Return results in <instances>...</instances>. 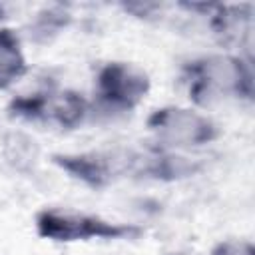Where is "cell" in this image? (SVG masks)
<instances>
[{
	"mask_svg": "<svg viewBox=\"0 0 255 255\" xmlns=\"http://www.w3.org/2000/svg\"><path fill=\"white\" fill-rule=\"evenodd\" d=\"M189 100L199 108H209L221 100H251V62L229 52L193 58L181 66Z\"/></svg>",
	"mask_w": 255,
	"mask_h": 255,
	"instance_id": "cell-1",
	"label": "cell"
},
{
	"mask_svg": "<svg viewBox=\"0 0 255 255\" xmlns=\"http://www.w3.org/2000/svg\"><path fill=\"white\" fill-rule=\"evenodd\" d=\"M36 231L40 237L54 243H76L90 239L120 241V239H137L143 233V227L135 223H116L100 215L46 207L36 213Z\"/></svg>",
	"mask_w": 255,
	"mask_h": 255,
	"instance_id": "cell-2",
	"label": "cell"
},
{
	"mask_svg": "<svg viewBox=\"0 0 255 255\" xmlns=\"http://www.w3.org/2000/svg\"><path fill=\"white\" fill-rule=\"evenodd\" d=\"M145 126L163 149H195L213 143L219 137V126L203 112L183 106H163L153 110Z\"/></svg>",
	"mask_w": 255,
	"mask_h": 255,
	"instance_id": "cell-3",
	"label": "cell"
},
{
	"mask_svg": "<svg viewBox=\"0 0 255 255\" xmlns=\"http://www.w3.org/2000/svg\"><path fill=\"white\" fill-rule=\"evenodd\" d=\"M151 80L143 68L131 62H108L96 74V106L108 114L133 112L149 94Z\"/></svg>",
	"mask_w": 255,
	"mask_h": 255,
	"instance_id": "cell-4",
	"label": "cell"
},
{
	"mask_svg": "<svg viewBox=\"0 0 255 255\" xmlns=\"http://www.w3.org/2000/svg\"><path fill=\"white\" fill-rule=\"evenodd\" d=\"M52 163L90 189H104L126 171H135L137 155L131 151L52 153Z\"/></svg>",
	"mask_w": 255,
	"mask_h": 255,
	"instance_id": "cell-5",
	"label": "cell"
},
{
	"mask_svg": "<svg viewBox=\"0 0 255 255\" xmlns=\"http://www.w3.org/2000/svg\"><path fill=\"white\" fill-rule=\"evenodd\" d=\"M92 112V104L76 90H42V122L56 124L62 129L80 128Z\"/></svg>",
	"mask_w": 255,
	"mask_h": 255,
	"instance_id": "cell-6",
	"label": "cell"
},
{
	"mask_svg": "<svg viewBox=\"0 0 255 255\" xmlns=\"http://www.w3.org/2000/svg\"><path fill=\"white\" fill-rule=\"evenodd\" d=\"M203 163L195 157H187L179 151L173 149H163L157 147L153 149L149 155L139 157L137 155V163H135V171L143 173L149 179H157V181H179V179H187L193 177L201 171Z\"/></svg>",
	"mask_w": 255,
	"mask_h": 255,
	"instance_id": "cell-7",
	"label": "cell"
},
{
	"mask_svg": "<svg viewBox=\"0 0 255 255\" xmlns=\"http://www.w3.org/2000/svg\"><path fill=\"white\" fill-rule=\"evenodd\" d=\"M251 4H211L207 10L209 28L223 46L243 44V40L251 34Z\"/></svg>",
	"mask_w": 255,
	"mask_h": 255,
	"instance_id": "cell-8",
	"label": "cell"
},
{
	"mask_svg": "<svg viewBox=\"0 0 255 255\" xmlns=\"http://www.w3.org/2000/svg\"><path fill=\"white\" fill-rule=\"evenodd\" d=\"M28 72L26 56L22 52L20 36L2 26L0 28V90H8Z\"/></svg>",
	"mask_w": 255,
	"mask_h": 255,
	"instance_id": "cell-9",
	"label": "cell"
},
{
	"mask_svg": "<svg viewBox=\"0 0 255 255\" xmlns=\"http://www.w3.org/2000/svg\"><path fill=\"white\" fill-rule=\"evenodd\" d=\"M2 155L14 171L30 173L40 159V145L24 131H8L2 139Z\"/></svg>",
	"mask_w": 255,
	"mask_h": 255,
	"instance_id": "cell-10",
	"label": "cell"
},
{
	"mask_svg": "<svg viewBox=\"0 0 255 255\" xmlns=\"http://www.w3.org/2000/svg\"><path fill=\"white\" fill-rule=\"evenodd\" d=\"M70 22V14L62 8V6H52L46 8L44 12H40L32 24V36L38 42H48L52 36H56L62 28H66Z\"/></svg>",
	"mask_w": 255,
	"mask_h": 255,
	"instance_id": "cell-11",
	"label": "cell"
},
{
	"mask_svg": "<svg viewBox=\"0 0 255 255\" xmlns=\"http://www.w3.org/2000/svg\"><path fill=\"white\" fill-rule=\"evenodd\" d=\"M209 255H255V245L247 239H223L213 245Z\"/></svg>",
	"mask_w": 255,
	"mask_h": 255,
	"instance_id": "cell-12",
	"label": "cell"
}]
</instances>
